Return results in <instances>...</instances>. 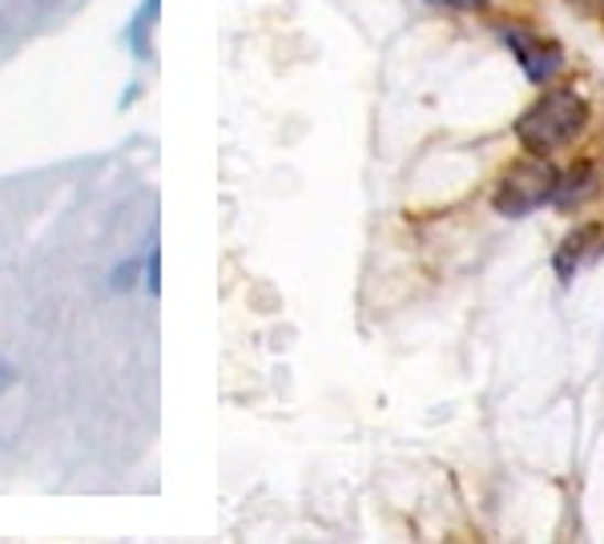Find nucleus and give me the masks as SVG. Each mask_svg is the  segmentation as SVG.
Instances as JSON below:
<instances>
[{
    "label": "nucleus",
    "instance_id": "f257e3e1",
    "mask_svg": "<svg viewBox=\"0 0 604 544\" xmlns=\"http://www.w3.org/2000/svg\"><path fill=\"white\" fill-rule=\"evenodd\" d=\"M589 130V101L572 85H557L524 109L516 121V142L532 157H552L569 150Z\"/></svg>",
    "mask_w": 604,
    "mask_h": 544
},
{
    "label": "nucleus",
    "instance_id": "f03ea898",
    "mask_svg": "<svg viewBox=\"0 0 604 544\" xmlns=\"http://www.w3.org/2000/svg\"><path fill=\"white\" fill-rule=\"evenodd\" d=\"M557 182L560 174L548 166V157H524L511 170H504V178L496 182V194H492V206L504 218H528L544 202H552Z\"/></svg>",
    "mask_w": 604,
    "mask_h": 544
},
{
    "label": "nucleus",
    "instance_id": "7ed1b4c3",
    "mask_svg": "<svg viewBox=\"0 0 604 544\" xmlns=\"http://www.w3.org/2000/svg\"><path fill=\"white\" fill-rule=\"evenodd\" d=\"M500 36H504V45L516 53L524 77H528L532 85H548L560 73V65H564V48H560L557 41H544V36L524 33V29H516V24L500 29Z\"/></svg>",
    "mask_w": 604,
    "mask_h": 544
},
{
    "label": "nucleus",
    "instance_id": "20e7f679",
    "mask_svg": "<svg viewBox=\"0 0 604 544\" xmlns=\"http://www.w3.org/2000/svg\"><path fill=\"white\" fill-rule=\"evenodd\" d=\"M601 235H604L601 222H584V226H576V230L564 235V242H560V250H557V259H552V266H557V274L564 279V283H569L572 274H576V266L593 254L596 242H601Z\"/></svg>",
    "mask_w": 604,
    "mask_h": 544
},
{
    "label": "nucleus",
    "instance_id": "39448f33",
    "mask_svg": "<svg viewBox=\"0 0 604 544\" xmlns=\"http://www.w3.org/2000/svg\"><path fill=\"white\" fill-rule=\"evenodd\" d=\"M596 194V166H589V162H581V166H572L569 174H560L557 182V194H552V202H557V210H581L584 202Z\"/></svg>",
    "mask_w": 604,
    "mask_h": 544
},
{
    "label": "nucleus",
    "instance_id": "423d86ee",
    "mask_svg": "<svg viewBox=\"0 0 604 544\" xmlns=\"http://www.w3.org/2000/svg\"><path fill=\"white\" fill-rule=\"evenodd\" d=\"M158 4L162 0H145L138 12H133V21H129V48H133V57L138 61H150L153 57V21H158Z\"/></svg>",
    "mask_w": 604,
    "mask_h": 544
},
{
    "label": "nucleus",
    "instance_id": "0eeeda50",
    "mask_svg": "<svg viewBox=\"0 0 604 544\" xmlns=\"http://www.w3.org/2000/svg\"><path fill=\"white\" fill-rule=\"evenodd\" d=\"M141 271H145V262L126 259V262H121V266L114 271V286H117V291H133V286H138V279H141Z\"/></svg>",
    "mask_w": 604,
    "mask_h": 544
},
{
    "label": "nucleus",
    "instance_id": "6e6552de",
    "mask_svg": "<svg viewBox=\"0 0 604 544\" xmlns=\"http://www.w3.org/2000/svg\"><path fill=\"white\" fill-rule=\"evenodd\" d=\"M158 262H162V250L153 247L150 259H145V291H150L153 298L162 295V266H158Z\"/></svg>",
    "mask_w": 604,
    "mask_h": 544
},
{
    "label": "nucleus",
    "instance_id": "1a4fd4ad",
    "mask_svg": "<svg viewBox=\"0 0 604 544\" xmlns=\"http://www.w3.org/2000/svg\"><path fill=\"white\" fill-rule=\"evenodd\" d=\"M428 4H443V9H488V0H428Z\"/></svg>",
    "mask_w": 604,
    "mask_h": 544
},
{
    "label": "nucleus",
    "instance_id": "9d476101",
    "mask_svg": "<svg viewBox=\"0 0 604 544\" xmlns=\"http://www.w3.org/2000/svg\"><path fill=\"white\" fill-rule=\"evenodd\" d=\"M9 379H12V371L4 363H0V388H9Z\"/></svg>",
    "mask_w": 604,
    "mask_h": 544
}]
</instances>
